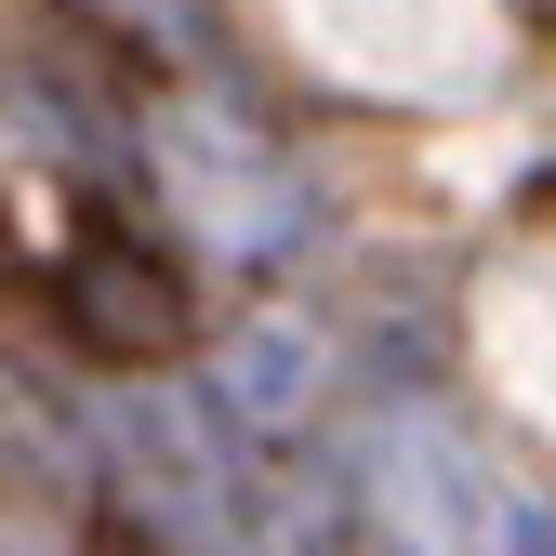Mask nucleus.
I'll use <instances>...</instances> for the list:
<instances>
[{"label": "nucleus", "mask_w": 556, "mask_h": 556, "mask_svg": "<svg viewBox=\"0 0 556 556\" xmlns=\"http://www.w3.org/2000/svg\"><path fill=\"white\" fill-rule=\"evenodd\" d=\"M292 14V40L331 66V80H358V93H477L491 80V0H278Z\"/></svg>", "instance_id": "obj_1"}]
</instances>
